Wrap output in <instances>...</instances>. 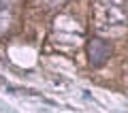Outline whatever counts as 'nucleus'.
Segmentation results:
<instances>
[{
  "mask_svg": "<svg viewBox=\"0 0 128 113\" xmlns=\"http://www.w3.org/2000/svg\"><path fill=\"white\" fill-rule=\"evenodd\" d=\"M6 24H9V11L4 4H0V32L6 30Z\"/></svg>",
  "mask_w": 128,
  "mask_h": 113,
  "instance_id": "3",
  "label": "nucleus"
},
{
  "mask_svg": "<svg viewBox=\"0 0 128 113\" xmlns=\"http://www.w3.org/2000/svg\"><path fill=\"white\" fill-rule=\"evenodd\" d=\"M111 56V45L102 38H92L88 43V58H90L92 66H100L107 62V58Z\"/></svg>",
  "mask_w": 128,
  "mask_h": 113,
  "instance_id": "2",
  "label": "nucleus"
},
{
  "mask_svg": "<svg viewBox=\"0 0 128 113\" xmlns=\"http://www.w3.org/2000/svg\"><path fill=\"white\" fill-rule=\"evenodd\" d=\"M128 26L126 0H94V28L100 34H120Z\"/></svg>",
  "mask_w": 128,
  "mask_h": 113,
  "instance_id": "1",
  "label": "nucleus"
}]
</instances>
